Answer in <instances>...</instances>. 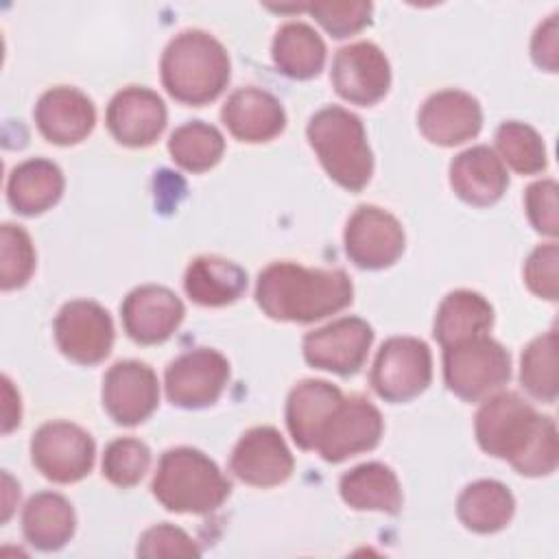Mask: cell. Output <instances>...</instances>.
<instances>
[{"instance_id":"cell-1","label":"cell","mask_w":559,"mask_h":559,"mask_svg":"<svg viewBox=\"0 0 559 559\" xmlns=\"http://www.w3.org/2000/svg\"><path fill=\"white\" fill-rule=\"evenodd\" d=\"M478 445L513 465L522 476H546L559 461L557 426L552 417L539 415L518 393L487 397L474 417Z\"/></svg>"},{"instance_id":"cell-2","label":"cell","mask_w":559,"mask_h":559,"mask_svg":"<svg viewBox=\"0 0 559 559\" xmlns=\"http://www.w3.org/2000/svg\"><path fill=\"white\" fill-rule=\"evenodd\" d=\"M354 286L341 269H306L273 262L260 271L255 301L275 321L312 323L352 304Z\"/></svg>"},{"instance_id":"cell-3","label":"cell","mask_w":559,"mask_h":559,"mask_svg":"<svg viewBox=\"0 0 559 559\" xmlns=\"http://www.w3.org/2000/svg\"><path fill=\"white\" fill-rule=\"evenodd\" d=\"M162 83L166 92L192 107L221 96L229 81V55L210 33L190 28L175 35L162 52Z\"/></svg>"},{"instance_id":"cell-4","label":"cell","mask_w":559,"mask_h":559,"mask_svg":"<svg viewBox=\"0 0 559 559\" xmlns=\"http://www.w3.org/2000/svg\"><path fill=\"white\" fill-rule=\"evenodd\" d=\"M151 489L168 511L210 513L225 502L231 483L207 454L181 445L162 454Z\"/></svg>"},{"instance_id":"cell-5","label":"cell","mask_w":559,"mask_h":559,"mask_svg":"<svg viewBox=\"0 0 559 559\" xmlns=\"http://www.w3.org/2000/svg\"><path fill=\"white\" fill-rule=\"evenodd\" d=\"M308 142L325 173L345 190H362L373 173V155L356 114L330 105L319 109L306 127Z\"/></svg>"},{"instance_id":"cell-6","label":"cell","mask_w":559,"mask_h":559,"mask_svg":"<svg viewBox=\"0 0 559 559\" xmlns=\"http://www.w3.org/2000/svg\"><path fill=\"white\" fill-rule=\"evenodd\" d=\"M443 378L461 400H483L509 382V352L487 334L443 347Z\"/></svg>"},{"instance_id":"cell-7","label":"cell","mask_w":559,"mask_h":559,"mask_svg":"<svg viewBox=\"0 0 559 559\" xmlns=\"http://www.w3.org/2000/svg\"><path fill=\"white\" fill-rule=\"evenodd\" d=\"M432 378L430 347L415 336H391L378 349L371 367V386L386 402L417 397Z\"/></svg>"},{"instance_id":"cell-8","label":"cell","mask_w":559,"mask_h":559,"mask_svg":"<svg viewBox=\"0 0 559 559\" xmlns=\"http://www.w3.org/2000/svg\"><path fill=\"white\" fill-rule=\"evenodd\" d=\"M96 445L87 430L72 421L55 419L41 424L31 439L33 465L52 483H76L94 465Z\"/></svg>"},{"instance_id":"cell-9","label":"cell","mask_w":559,"mask_h":559,"mask_svg":"<svg viewBox=\"0 0 559 559\" xmlns=\"http://www.w3.org/2000/svg\"><path fill=\"white\" fill-rule=\"evenodd\" d=\"M55 341L61 354L79 365L105 360L114 345V321L92 299H72L55 317Z\"/></svg>"},{"instance_id":"cell-10","label":"cell","mask_w":559,"mask_h":559,"mask_svg":"<svg viewBox=\"0 0 559 559\" xmlns=\"http://www.w3.org/2000/svg\"><path fill=\"white\" fill-rule=\"evenodd\" d=\"M227 380V358L216 349L197 347L168 362L164 389L175 406L203 408L221 397Z\"/></svg>"},{"instance_id":"cell-11","label":"cell","mask_w":559,"mask_h":559,"mask_svg":"<svg viewBox=\"0 0 559 559\" xmlns=\"http://www.w3.org/2000/svg\"><path fill=\"white\" fill-rule=\"evenodd\" d=\"M345 253L360 269L391 266L404 251V227L382 207L358 205L345 225Z\"/></svg>"},{"instance_id":"cell-12","label":"cell","mask_w":559,"mask_h":559,"mask_svg":"<svg viewBox=\"0 0 559 559\" xmlns=\"http://www.w3.org/2000/svg\"><path fill=\"white\" fill-rule=\"evenodd\" d=\"M371 341L373 330L367 321L343 317L304 336V358L314 369L352 376L362 367Z\"/></svg>"},{"instance_id":"cell-13","label":"cell","mask_w":559,"mask_h":559,"mask_svg":"<svg viewBox=\"0 0 559 559\" xmlns=\"http://www.w3.org/2000/svg\"><path fill=\"white\" fill-rule=\"evenodd\" d=\"M384 424L380 411L365 397H343L328 419L317 452L328 463H341L354 454L373 450L382 437Z\"/></svg>"},{"instance_id":"cell-14","label":"cell","mask_w":559,"mask_h":559,"mask_svg":"<svg viewBox=\"0 0 559 559\" xmlns=\"http://www.w3.org/2000/svg\"><path fill=\"white\" fill-rule=\"evenodd\" d=\"M330 79L341 98L367 107L389 92L391 66L376 44L356 41L334 55Z\"/></svg>"},{"instance_id":"cell-15","label":"cell","mask_w":559,"mask_h":559,"mask_svg":"<svg viewBox=\"0 0 559 559\" xmlns=\"http://www.w3.org/2000/svg\"><path fill=\"white\" fill-rule=\"evenodd\" d=\"M159 404L155 371L140 360H120L103 378V406L120 426L142 424Z\"/></svg>"},{"instance_id":"cell-16","label":"cell","mask_w":559,"mask_h":559,"mask_svg":"<svg viewBox=\"0 0 559 559\" xmlns=\"http://www.w3.org/2000/svg\"><path fill=\"white\" fill-rule=\"evenodd\" d=\"M293 454L273 426H255L247 430L231 450L229 469L251 487H275L293 474Z\"/></svg>"},{"instance_id":"cell-17","label":"cell","mask_w":559,"mask_h":559,"mask_svg":"<svg viewBox=\"0 0 559 559\" xmlns=\"http://www.w3.org/2000/svg\"><path fill=\"white\" fill-rule=\"evenodd\" d=\"M166 105L162 96L142 85H129L114 94L105 122L116 142L140 148L153 144L166 127Z\"/></svg>"},{"instance_id":"cell-18","label":"cell","mask_w":559,"mask_h":559,"mask_svg":"<svg viewBox=\"0 0 559 559\" xmlns=\"http://www.w3.org/2000/svg\"><path fill=\"white\" fill-rule=\"evenodd\" d=\"M120 312L124 332L135 343L155 345L173 336L183 321L186 308L170 288L144 284L124 297Z\"/></svg>"},{"instance_id":"cell-19","label":"cell","mask_w":559,"mask_h":559,"mask_svg":"<svg viewBox=\"0 0 559 559\" xmlns=\"http://www.w3.org/2000/svg\"><path fill=\"white\" fill-rule=\"evenodd\" d=\"M417 124L428 142L454 146L478 135L483 127V109L478 100L463 90H441L426 98Z\"/></svg>"},{"instance_id":"cell-20","label":"cell","mask_w":559,"mask_h":559,"mask_svg":"<svg viewBox=\"0 0 559 559\" xmlns=\"http://www.w3.org/2000/svg\"><path fill=\"white\" fill-rule=\"evenodd\" d=\"M35 124L39 133L59 146L85 140L96 124V109L87 94L70 85L46 90L35 105Z\"/></svg>"},{"instance_id":"cell-21","label":"cell","mask_w":559,"mask_h":559,"mask_svg":"<svg viewBox=\"0 0 559 559\" xmlns=\"http://www.w3.org/2000/svg\"><path fill=\"white\" fill-rule=\"evenodd\" d=\"M227 131L240 142H269L286 127L282 103L266 90L240 87L229 94L221 109Z\"/></svg>"},{"instance_id":"cell-22","label":"cell","mask_w":559,"mask_h":559,"mask_svg":"<svg viewBox=\"0 0 559 559\" xmlns=\"http://www.w3.org/2000/svg\"><path fill=\"white\" fill-rule=\"evenodd\" d=\"M343 402V393L328 380H301L297 382L286 400V426L293 441L301 450H314L317 441Z\"/></svg>"},{"instance_id":"cell-23","label":"cell","mask_w":559,"mask_h":559,"mask_svg":"<svg viewBox=\"0 0 559 559\" xmlns=\"http://www.w3.org/2000/svg\"><path fill=\"white\" fill-rule=\"evenodd\" d=\"M450 186L469 205H491L504 194L509 175L493 148L478 144L450 162Z\"/></svg>"},{"instance_id":"cell-24","label":"cell","mask_w":559,"mask_h":559,"mask_svg":"<svg viewBox=\"0 0 559 559\" xmlns=\"http://www.w3.org/2000/svg\"><path fill=\"white\" fill-rule=\"evenodd\" d=\"M61 168L44 157H31L17 164L7 181V199L11 207L24 216L50 210L63 194Z\"/></svg>"},{"instance_id":"cell-25","label":"cell","mask_w":559,"mask_h":559,"mask_svg":"<svg viewBox=\"0 0 559 559\" xmlns=\"http://www.w3.org/2000/svg\"><path fill=\"white\" fill-rule=\"evenodd\" d=\"M188 297L199 306H227L247 290V271L231 260L216 255L194 258L183 275Z\"/></svg>"},{"instance_id":"cell-26","label":"cell","mask_w":559,"mask_h":559,"mask_svg":"<svg viewBox=\"0 0 559 559\" xmlns=\"http://www.w3.org/2000/svg\"><path fill=\"white\" fill-rule=\"evenodd\" d=\"M341 498L356 511L397 513L402 509V489L395 472L378 461L352 467L341 476Z\"/></svg>"},{"instance_id":"cell-27","label":"cell","mask_w":559,"mask_h":559,"mask_svg":"<svg viewBox=\"0 0 559 559\" xmlns=\"http://www.w3.org/2000/svg\"><path fill=\"white\" fill-rule=\"evenodd\" d=\"M76 528V515L68 498L55 491H39L28 498L22 513V531L28 544L39 550L63 548Z\"/></svg>"},{"instance_id":"cell-28","label":"cell","mask_w":559,"mask_h":559,"mask_svg":"<svg viewBox=\"0 0 559 559\" xmlns=\"http://www.w3.org/2000/svg\"><path fill=\"white\" fill-rule=\"evenodd\" d=\"M493 323L491 304L474 290H452L443 297L435 314V338L441 347L485 334Z\"/></svg>"},{"instance_id":"cell-29","label":"cell","mask_w":559,"mask_h":559,"mask_svg":"<svg viewBox=\"0 0 559 559\" xmlns=\"http://www.w3.org/2000/svg\"><path fill=\"white\" fill-rule=\"evenodd\" d=\"M515 511V498L507 485L498 480H476L469 483L459 500L456 515L465 528L474 533H496L504 528Z\"/></svg>"},{"instance_id":"cell-30","label":"cell","mask_w":559,"mask_h":559,"mask_svg":"<svg viewBox=\"0 0 559 559\" xmlns=\"http://www.w3.org/2000/svg\"><path fill=\"white\" fill-rule=\"evenodd\" d=\"M277 70L290 79H312L325 63V44L306 22H286L277 28L271 46Z\"/></svg>"},{"instance_id":"cell-31","label":"cell","mask_w":559,"mask_h":559,"mask_svg":"<svg viewBox=\"0 0 559 559\" xmlns=\"http://www.w3.org/2000/svg\"><path fill=\"white\" fill-rule=\"evenodd\" d=\"M225 151L223 133L203 120H192L177 127L168 138V153L177 166L190 173L214 168Z\"/></svg>"},{"instance_id":"cell-32","label":"cell","mask_w":559,"mask_h":559,"mask_svg":"<svg viewBox=\"0 0 559 559\" xmlns=\"http://www.w3.org/2000/svg\"><path fill=\"white\" fill-rule=\"evenodd\" d=\"M520 382L522 386L542 402L552 404L559 393L557 380V332L533 338L520 358Z\"/></svg>"},{"instance_id":"cell-33","label":"cell","mask_w":559,"mask_h":559,"mask_svg":"<svg viewBox=\"0 0 559 559\" xmlns=\"http://www.w3.org/2000/svg\"><path fill=\"white\" fill-rule=\"evenodd\" d=\"M496 148L502 164H509L520 175H535L548 166V155L542 135L518 120H507L496 131Z\"/></svg>"},{"instance_id":"cell-34","label":"cell","mask_w":559,"mask_h":559,"mask_svg":"<svg viewBox=\"0 0 559 559\" xmlns=\"http://www.w3.org/2000/svg\"><path fill=\"white\" fill-rule=\"evenodd\" d=\"M35 271V249L26 229L4 223L0 229V286L13 290L24 286Z\"/></svg>"},{"instance_id":"cell-35","label":"cell","mask_w":559,"mask_h":559,"mask_svg":"<svg viewBox=\"0 0 559 559\" xmlns=\"http://www.w3.org/2000/svg\"><path fill=\"white\" fill-rule=\"evenodd\" d=\"M151 465V450L133 437L114 439L103 454V476L118 487H133Z\"/></svg>"},{"instance_id":"cell-36","label":"cell","mask_w":559,"mask_h":559,"mask_svg":"<svg viewBox=\"0 0 559 559\" xmlns=\"http://www.w3.org/2000/svg\"><path fill=\"white\" fill-rule=\"evenodd\" d=\"M314 20L332 35V37H347L365 28L371 20L373 4L358 0V2H312L306 7Z\"/></svg>"},{"instance_id":"cell-37","label":"cell","mask_w":559,"mask_h":559,"mask_svg":"<svg viewBox=\"0 0 559 559\" xmlns=\"http://www.w3.org/2000/svg\"><path fill=\"white\" fill-rule=\"evenodd\" d=\"M135 552L140 557H199L201 550L197 542L179 526L155 524L146 528L138 542Z\"/></svg>"},{"instance_id":"cell-38","label":"cell","mask_w":559,"mask_h":559,"mask_svg":"<svg viewBox=\"0 0 559 559\" xmlns=\"http://www.w3.org/2000/svg\"><path fill=\"white\" fill-rule=\"evenodd\" d=\"M559 247L555 242L539 245L531 251V255L524 262V282L531 293H535L542 299L557 301L559 297Z\"/></svg>"},{"instance_id":"cell-39","label":"cell","mask_w":559,"mask_h":559,"mask_svg":"<svg viewBox=\"0 0 559 559\" xmlns=\"http://www.w3.org/2000/svg\"><path fill=\"white\" fill-rule=\"evenodd\" d=\"M524 207L531 225L544 234L555 238L559 234V212H557V181L542 179L526 188Z\"/></svg>"},{"instance_id":"cell-40","label":"cell","mask_w":559,"mask_h":559,"mask_svg":"<svg viewBox=\"0 0 559 559\" xmlns=\"http://www.w3.org/2000/svg\"><path fill=\"white\" fill-rule=\"evenodd\" d=\"M531 55L533 61L546 70L557 72L559 68V35H557V13H552L546 22L537 26L531 41Z\"/></svg>"},{"instance_id":"cell-41","label":"cell","mask_w":559,"mask_h":559,"mask_svg":"<svg viewBox=\"0 0 559 559\" xmlns=\"http://www.w3.org/2000/svg\"><path fill=\"white\" fill-rule=\"evenodd\" d=\"M2 432H11L22 417V406H20V393L13 389V382L2 376Z\"/></svg>"},{"instance_id":"cell-42","label":"cell","mask_w":559,"mask_h":559,"mask_svg":"<svg viewBox=\"0 0 559 559\" xmlns=\"http://www.w3.org/2000/svg\"><path fill=\"white\" fill-rule=\"evenodd\" d=\"M2 478H4V504H2V522H7L9 518H11V511H13V502H11V493H15V491H20V487L15 485V487H11L13 485V480H11V476L4 472L2 474Z\"/></svg>"}]
</instances>
